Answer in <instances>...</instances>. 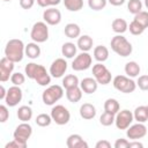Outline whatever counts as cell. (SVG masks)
Here are the masks:
<instances>
[{"label":"cell","instance_id":"6da1fadb","mask_svg":"<svg viewBox=\"0 0 148 148\" xmlns=\"http://www.w3.org/2000/svg\"><path fill=\"white\" fill-rule=\"evenodd\" d=\"M24 73L29 79L35 80L36 83L42 87H46L51 83V74L47 73L46 68L43 65L29 62L24 67Z\"/></svg>","mask_w":148,"mask_h":148},{"label":"cell","instance_id":"7a4b0ae2","mask_svg":"<svg viewBox=\"0 0 148 148\" xmlns=\"http://www.w3.org/2000/svg\"><path fill=\"white\" fill-rule=\"evenodd\" d=\"M24 56H25V45L21 39L13 38L7 42L5 47V57H7L13 62H20L22 61Z\"/></svg>","mask_w":148,"mask_h":148},{"label":"cell","instance_id":"3957f363","mask_svg":"<svg viewBox=\"0 0 148 148\" xmlns=\"http://www.w3.org/2000/svg\"><path fill=\"white\" fill-rule=\"evenodd\" d=\"M110 45H111V50L116 54L124 57V58L131 56V53L133 51L132 44L126 39V37H124L121 35H116L114 37H112Z\"/></svg>","mask_w":148,"mask_h":148},{"label":"cell","instance_id":"277c9868","mask_svg":"<svg viewBox=\"0 0 148 148\" xmlns=\"http://www.w3.org/2000/svg\"><path fill=\"white\" fill-rule=\"evenodd\" d=\"M64 96V87L59 84L49 86L42 94V99L45 105H54Z\"/></svg>","mask_w":148,"mask_h":148},{"label":"cell","instance_id":"5b68a950","mask_svg":"<svg viewBox=\"0 0 148 148\" xmlns=\"http://www.w3.org/2000/svg\"><path fill=\"white\" fill-rule=\"evenodd\" d=\"M112 84L118 91L124 92V94H131L136 88V82L127 75H117V76H114L113 80H112Z\"/></svg>","mask_w":148,"mask_h":148},{"label":"cell","instance_id":"8992f818","mask_svg":"<svg viewBox=\"0 0 148 148\" xmlns=\"http://www.w3.org/2000/svg\"><path fill=\"white\" fill-rule=\"evenodd\" d=\"M30 37L36 43H44L49 39V28L45 22H36L30 31Z\"/></svg>","mask_w":148,"mask_h":148},{"label":"cell","instance_id":"52a82bcc","mask_svg":"<svg viewBox=\"0 0 148 148\" xmlns=\"http://www.w3.org/2000/svg\"><path fill=\"white\" fill-rule=\"evenodd\" d=\"M92 75L95 80L98 82V84H103V86L109 84L112 80L111 72L102 62H97L92 66Z\"/></svg>","mask_w":148,"mask_h":148},{"label":"cell","instance_id":"ba28073f","mask_svg":"<svg viewBox=\"0 0 148 148\" xmlns=\"http://www.w3.org/2000/svg\"><path fill=\"white\" fill-rule=\"evenodd\" d=\"M51 117L52 120L57 124V125H66L69 120H71V113L68 111L67 108H65L61 104L54 105L51 110Z\"/></svg>","mask_w":148,"mask_h":148},{"label":"cell","instance_id":"9c48e42d","mask_svg":"<svg viewBox=\"0 0 148 148\" xmlns=\"http://www.w3.org/2000/svg\"><path fill=\"white\" fill-rule=\"evenodd\" d=\"M32 134V127L28 121H22L20 125L16 126L14 133H13V138L24 145L28 143V140L30 139Z\"/></svg>","mask_w":148,"mask_h":148},{"label":"cell","instance_id":"30bf717a","mask_svg":"<svg viewBox=\"0 0 148 148\" xmlns=\"http://www.w3.org/2000/svg\"><path fill=\"white\" fill-rule=\"evenodd\" d=\"M133 120H134L133 112L124 109V110H119V112L116 114L114 124L118 130H127L132 125Z\"/></svg>","mask_w":148,"mask_h":148},{"label":"cell","instance_id":"8fae6325","mask_svg":"<svg viewBox=\"0 0 148 148\" xmlns=\"http://www.w3.org/2000/svg\"><path fill=\"white\" fill-rule=\"evenodd\" d=\"M91 62H92V57L88 52H81L74 58L72 62V68L76 72L86 71L91 66Z\"/></svg>","mask_w":148,"mask_h":148},{"label":"cell","instance_id":"7c38bea8","mask_svg":"<svg viewBox=\"0 0 148 148\" xmlns=\"http://www.w3.org/2000/svg\"><path fill=\"white\" fill-rule=\"evenodd\" d=\"M22 97H23L22 89L20 88V86L14 84L13 87H10L7 90V95H6V98H5L6 105L10 106V108H14L22 101Z\"/></svg>","mask_w":148,"mask_h":148},{"label":"cell","instance_id":"4fadbf2b","mask_svg":"<svg viewBox=\"0 0 148 148\" xmlns=\"http://www.w3.org/2000/svg\"><path fill=\"white\" fill-rule=\"evenodd\" d=\"M147 134V127L145 125V123H136L131 125L127 130H126V135L128 139L131 140H139L142 139L143 136H146Z\"/></svg>","mask_w":148,"mask_h":148},{"label":"cell","instance_id":"5bb4252c","mask_svg":"<svg viewBox=\"0 0 148 148\" xmlns=\"http://www.w3.org/2000/svg\"><path fill=\"white\" fill-rule=\"evenodd\" d=\"M66 71H67V61L64 58H57L56 60L52 61L49 73L51 74L52 77L59 79L65 74Z\"/></svg>","mask_w":148,"mask_h":148},{"label":"cell","instance_id":"9a60e30c","mask_svg":"<svg viewBox=\"0 0 148 148\" xmlns=\"http://www.w3.org/2000/svg\"><path fill=\"white\" fill-rule=\"evenodd\" d=\"M43 20L49 25H57L61 21V13L54 7H49L43 12Z\"/></svg>","mask_w":148,"mask_h":148},{"label":"cell","instance_id":"2e32d148","mask_svg":"<svg viewBox=\"0 0 148 148\" xmlns=\"http://www.w3.org/2000/svg\"><path fill=\"white\" fill-rule=\"evenodd\" d=\"M14 64L12 60H9L7 57H3L0 60V81L6 82L10 79L13 71H14Z\"/></svg>","mask_w":148,"mask_h":148},{"label":"cell","instance_id":"e0dca14e","mask_svg":"<svg viewBox=\"0 0 148 148\" xmlns=\"http://www.w3.org/2000/svg\"><path fill=\"white\" fill-rule=\"evenodd\" d=\"M98 82L95 80V77H84L80 81V88L82 89L83 92L90 95L94 94L97 90Z\"/></svg>","mask_w":148,"mask_h":148},{"label":"cell","instance_id":"ac0fdd59","mask_svg":"<svg viewBox=\"0 0 148 148\" xmlns=\"http://www.w3.org/2000/svg\"><path fill=\"white\" fill-rule=\"evenodd\" d=\"M66 146L68 148H88V143L80 134H71L66 140Z\"/></svg>","mask_w":148,"mask_h":148},{"label":"cell","instance_id":"d6986e66","mask_svg":"<svg viewBox=\"0 0 148 148\" xmlns=\"http://www.w3.org/2000/svg\"><path fill=\"white\" fill-rule=\"evenodd\" d=\"M79 112H80L81 118H83L86 120H90V119L95 118V116H96V108L90 103H83L80 106Z\"/></svg>","mask_w":148,"mask_h":148},{"label":"cell","instance_id":"ffe728a7","mask_svg":"<svg viewBox=\"0 0 148 148\" xmlns=\"http://www.w3.org/2000/svg\"><path fill=\"white\" fill-rule=\"evenodd\" d=\"M77 49H80L82 52H88L92 49V45H94V40L90 36L88 35H82L77 38Z\"/></svg>","mask_w":148,"mask_h":148},{"label":"cell","instance_id":"44dd1931","mask_svg":"<svg viewBox=\"0 0 148 148\" xmlns=\"http://www.w3.org/2000/svg\"><path fill=\"white\" fill-rule=\"evenodd\" d=\"M66 97L71 103H77L82 98V89L80 86L66 89Z\"/></svg>","mask_w":148,"mask_h":148},{"label":"cell","instance_id":"7402d4cb","mask_svg":"<svg viewBox=\"0 0 148 148\" xmlns=\"http://www.w3.org/2000/svg\"><path fill=\"white\" fill-rule=\"evenodd\" d=\"M76 51H77V45H75L72 42L64 43L61 46V53L67 59H72L74 57H76Z\"/></svg>","mask_w":148,"mask_h":148},{"label":"cell","instance_id":"603a6c76","mask_svg":"<svg viewBox=\"0 0 148 148\" xmlns=\"http://www.w3.org/2000/svg\"><path fill=\"white\" fill-rule=\"evenodd\" d=\"M64 32L66 35V37L73 39V38H79L81 35V28L76 24V23H68L65 25Z\"/></svg>","mask_w":148,"mask_h":148},{"label":"cell","instance_id":"cb8c5ba5","mask_svg":"<svg viewBox=\"0 0 148 148\" xmlns=\"http://www.w3.org/2000/svg\"><path fill=\"white\" fill-rule=\"evenodd\" d=\"M94 58L98 62H104L109 58V50L104 45H97L94 49Z\"/></svg>","mask_w":148,"mask_h":148},{"label":"cell","instance_id":"d4e9b609","mask_svg":"<svg viewBox=\"0 0 148 148\" xmlns=\"http://www.w3.org/2000/svg\"><path fill=\"white\" fill-rule=\"evenodd\" d=\"M25 56L30 59H37L40 56V47L38 43L32 42L25 45Z\"/></svg>","mask_w":148,"mask_h":148},{"label":"cell","instance_id":"484cf974","mask_svg":"<svg viewBox=\"0 0 148 148\" xmlns=\"http://www.w3.org/2000/svg\"><path fill=\"white\" fill-rule=\"evenodd\" d=\"M124 69H125V74H126L127 76L132 77V79L139 76L140 71H141L140 65H139L136 61H128V62H126Z\"/></svg>","mask_w":148,"mask_h":148},{"label":"cell","instance_id":"4316f807","mask_svg":"<svg viewBox=\"0 0 148 148\" xmlns=\"http://www.w3.org/2000/svg\"><path fill=\"white\" fill-rule=\"evenodd\" d=\"M111 28H112V30L116 34L121 35V34H124V32L127 31L128 24H127V22L124 18H114L112 21V23H111Z\"/></svg>","mask_w":148,"mask_h":148},{"label":"cell","instance_id":"83f0119b","mask_svg":"<svg viewBox=\"0 0 148 148\" xmlns=\"http://www.w3.org/2000/svg\"><path fill=\"white\" fill-rule=\"evenodd\" d=\"M16 116L21 121H29L32 118V110L28 105H22L17 109Z\"/></svg>","mask_w":148,"mask_h":148},{"label":"cell","instance_id":"f1b7e54d","mask_svg":"<svg viewBox=\"0 0 148 148\" xmlns=\"http://www.w3.org/2000/svg\"><path fill=\"white\" fill-rule=\"evenodd\" d=\"M119 110H120V105L116 98H108L104 102V111L110 112L112 114H117Z\"/></svg>","mask_w":148,"mask_h":148},{"label":"cell","instance_id":"f546056e","mask_svg":"<svg viewBox=\"0 0 148 148\" xmlns=\"http://www.w3.org/2000/svg\"><path fill=\"white\" fill-rule=\"evenodd\" d=\"M133 116H134V120H136L138 123H146L148 120V113H147L146 105H140L135 108Z\"/></svg>","mask_w":148,"mask_h":148},{"label":"cell","instance_id":"4dcf8cb0","mask_svg":"<svg viewBox=\"0 0 148 148\" xmlns=\"http://www.w3.org/2000/svg\"><path fill=\"white\" fill-rule=\"evenodd\" d=\"M64 6L69 12H79L83 7V0H62Z\"/></svg>","mask_w":148,"mask_h":148},{"label":"cell","instance_id":"1f68e13d","mask_svg":"<svg viewBox=\"0 0 148 148\" xmlns=\"http://www.w3.org/2000/svg\"><path fill=\"white\" fill-rule=\"evenodd\" d=\"M76 86H80V81H79V77L74 74H68L66 75L64 79H62V87L65 89H68V88H73V87H76Z\"/></svg>","mask_w":148,"mask_h":148},{"label":"cell","instance_id":"d6a6232c","mask_svg":"<svg viewBox=\"0 0 148 148\" xmlns=\"http://www.w3.org/2000/svg\"><path fill=\"white\" fill-rule=\"evenodd\" d=\"M35 121H36V124H37L38 126H40V127H46V126H50V124H51L53 120H52L51 114L40 113V114H38V116L36 117Z\"/></svg>","mask_w":148,"mask_h":148},{"label":"cell","instance_id":"836d02e7","mask_svg":"<svg viewBox=\"0 0 148 148\" xmlns=\"http://www.w3.org/2000/svg\"><path fill=\"white\" fill-rule=\"evenodd\" d=\"M114 119H116V114L104 111L99 117V123L103 126H111L112 124H114Z\"/></svg>","mask_w":148,"mask_h":148},{"label":"cell","instance_id":"e575fe53","mask_svg":"<svg viewBox=\"0 0 148 148\" xmlns=\"http://www.w3.org/2000/svg\"><path fill=\"white\" fill-rule=\"evenodd\" d=\"M127 9L132 14H138L142 10V2L141 0H130L127 2Z\"/></svg>","mask_w":148,"mask_h":148},{"label":"cell","instance_id":"d590c367","mask_svg":"<svg viewBox=\"0 0 148 148\" xmlns=\"http://www.w3.org/2000/svg\"><path fill=\"white\" fill-rule=\"evenodd\" d=\"M134 21H136L138 23H140L145 29L148 28V12H145V10H141L140 13L135 14L134 15Z\"/></svg>","mask_w":148,"mask_h":148},{"label":"cell","instance_id":"8d00e7d4","mask_svg":"<svg viewBox=\"0 0 148 148\" xmlns=\"http://www.w3.org/2000/svg\"><path fill=\"white\" fill-rule=\"evenodd\" d=\"M108 0H88V6L92 10H102L105 8Z\"/></svg>","mask_w":148,"mask_h":148},{"label":"cell","instance_id":"74e56055","mask_svg":"<svg viewBox=\"0 0 148 148\" xmlns=\"http://www.w3.org/2000/svg\"><path fill=\"white\" fill-rule=\"evenodd\" d=\"M128 29H130V32L132 34V35H134V36H139V35H141L146 29L140 24V23H138L136 21H132L131 23H130V25H128Z\"/></svg>","mask_w":148,"mask_h":148},{"label":"cell","instance_id":"f35d334b","mask_svg":"<svg viewBox=\"0 0 148 148\" xmlns=\"http://www.w3.org/2000/svg\"><path fill=\"white\" fill-rule=\"evenodd\" d=\"M10 81H12V83L15 84V86H21V84L24 83L25 76H24V74H22V73H20V72H16V73H13V74H12Z\"/></svg>","mask_w":148,"mask_h":148},{"label":"cell","instance_id":"ab89813d","mask_svg":"<svg viewBox=\"0 0 148 148\" xmlns=\"http://www.w3.org/2000/svg\"><path fill=\"white\" fill-rule=\"evenodd\" d=\"M136 86H138L141 90L147 91V90H148V75H140V76L138 77Z\"/></svg>","mask_w":148,"mask_h":148},{"label":"cell","instance_id":"60d3db41","mask_svg":"<svg viewBox=\"0 0 148 148\" xmlns=\"http://www.w3.org/2000/svg\"><path fill=\"white\" fill-rule=\"evenodd\" d=\"M60 2H61V0H37V3H38V6H40V7H44V8L57 6V5H59Z\"/></svg>","mask_w":148,"mask_h":148},{"label":"cell","instance_id":"b9f144b4","mask_svg":"<svg viewBox=\"0 0 148 148\" xmlns=\"http://www.w3.org/2000/svg\"><path fill=\"white\" fill-rule=\"evenodd\" d=\"M9 118V111L7 105H0V123H6Z\"/></svg>","mask_w":148,"mask_h":148},{"label":"cell","instance_id":"7bdbcfd3","mask_svg":"<svg viewBox=\"0 0 148 148\" xmlns=\"http://www.w3.org/2000/svg\"><path fill=\"white\" fill-rule=\"evenodd\" d=\"M25 147H27V145H24V143L17 141V140H15V139H13V141L8 142V143L5 146V148H25Z\"/></svg>","mask_w":148,"mask_h":148},{"label":"cell","instance_id":"ee69618b","mask_svg":"<svg viewBox=\"0 0 148 148\" xmlns=\"http://www.w3.org/2000/svg\"><path fill=\"white\" fill-rule=\"evenodd\" d=\"M113 146L114 148H130V141L126 139H117Z\"/></svg>","mask_w":148,"mask_h":148},{"label":"cell","instance_id":"f6af8a7d","mask_svg":"<svg viewBox=\"0 0 148 148\" xmlns=\"http://www.w3.org/2000/svg\"><path fill=\"white\" fill-rule=\"evenodd\" d=\"M35 5V0H20V6L23 9H30Z\"/></svg>","mask_w":148,"mask_h":148},{"label":"cell","instance_id":"bcb514c9","mask_svg":"<svg viewBox=\"0 0 148 148\" xmlns=\"http://www.w3.org/2000/svg\"><path fill=\"white\" fill-rule=\"evenodd\" d=\"M96 148H111V143L108 140H99L95 145Z\"/></svg>","mask_w":148,"mask_h":148},{"label":"cell","instance_id":"7dc6e473","mask_svg":"<svg viewBox=\"0 0 148 148\" xmlns=\"http://www.w3.org/2000/svg\"><path fill=\"white\" fill-rule=\"evenodd\" d=\"M142 148L143 147V143L139 142L138 140H132V142H130V148Z\"/></svg>","mask_w":148,"mask_h":148},{"label":"cell","instance_id":"c3c4849f","mask_svg":"<svg viewBox=\"0 0 148 148\" xmlns=\"http://www.w3.org/2000/svg\"><path fill=\"white\" fill-rule=\"evenodd\" d=\"M126 0H108V2L112 6H121L125 3Z\"/></svg>","mask_w":148,"mask_h":148},{"label":"cell","instance_id":"681fc988","mask_svg":"<svg viewBox=\"0 0 148 148\" xmlns=\"http://www.w3.org/2000/svg\"><path fill=\"white\" fill-rule=\"evenodd\" d=\"M6 95H7V90L5 89L3 86H0V99H3L5 101Z\"/></svg>","mask_w":148,"mask_h":148},{"label":"cell","instance_id":"f907efd6","mask_svg":"<svg viewBox=\"0 0 148 148\" xmlns=\"http://www.w3.org/2000/svg\"><path fill=\"white\" fill-rule=\"evenodd\" d=\"M145 6H146V8L148 9V0H145Z\"/></svg>","mask_w":148,"mask_h":148},{"label":"cell","instance_id":"816d5d0a","mask_svg":"<svg viewBox=\"0 0 148 148\" xmlns=\"http://www.w3.org/2000/svg\"><path fill=\"white\" fill-rule=\"evenodd\" d=\"M146 109H147V113H148V105H146Z\"/></svg>","mask_w":148,"mask_h":148},{"label":"cell","instance_id":"f5cc1de1","mask_svg":"<svg viewBox=\"0 0 148 148\" xmlns=\"http://www.w3.org/2000/svg\"><path fill=\"white\" fill-rule=\"evenodd\" d=\"M3 1H6V2H8V1H12V0H3Z\"/></svg>","mask_w":148,"mask_h":148}]
</instances>
